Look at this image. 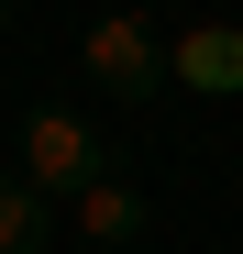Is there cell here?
<instances>
[{"mask_svg":"<svg viewBox=\"0 0 243 254\" xmlns=\"http://www.w3.org/2000/svg\"><path fill=\"white\" fill-rule=\"evenodd\" d=\"M77 77H89L111 111H144L155 89H177V77H166V45H155L144 11H100L89 33H77Z\"/></svg>","mask_w":243,"mask_h":254,"instance_id":"1","label":"cell"},{"mask_svg":"<svg viewBox=\"0 0 243 254\" xmlns=\"http://www.w3.org/2000/svg\"><path fill=\"white\" fill-rule=\"evenodd\" d=\"M100 166H111V144H100V122H77V111H33V122H22V177L45 188L56 210H66L77 188H89Z\"/></svg>","mask_w":243,"mask_h":254,"instance_id":"2","label":"cell"},{"mask_svg":"<svg viewBox=\"0 0 243 254\" xmlns=\"http://www.w3.org/2000/svg\"><path fill=\"white\" fill-rule=\"evenodd\" d=\"M166 77H177L188 100H243V22H232V11L177 22V33H166Z\"/></svg>","mask_w":243,"mask_h":254,"instance_id":"3","label":"cell"},{"mask_svg":"<svg viewBox=\"0 0 243 254\" xmlns=\"http://www.w3.org/2000/svg\"><path fill=\"white\" fill-rule=\"evenodd\" d=\"M144 221H155V210H144V188L122 177V166H100V177H89V188L66 199V232H77V243H100V254L144 243Z\"/></svg>","mask_w":243,"mask_h":254,"instance_id":"4","label":"cell"},{"mask_svg":"<svg viewBox=\"0 0 243 254\" xmlns=\"http://www.w3.org/2000/svg\"><path fill=\"white\" fill-rule=\"evenodd\" d=\"M56 221H66V210L33 177H0V254H56Z\"/></svg>","mask_w":243,"mask_h":254,"instance_id":"5","label":"cell"},{"mask_svg":"<svg viewBox=\"0 0 243 254\" xmlns=\"http://www.w3.org/2000/svg\"><path fill=\"white\" fill-rule=\"evenodd\" d=\"M0 22H11V0H0Z\"/></svg>","mask_w":243,"mask_h":254,"instance_id":"6","label":"cell"}]
</instances>
